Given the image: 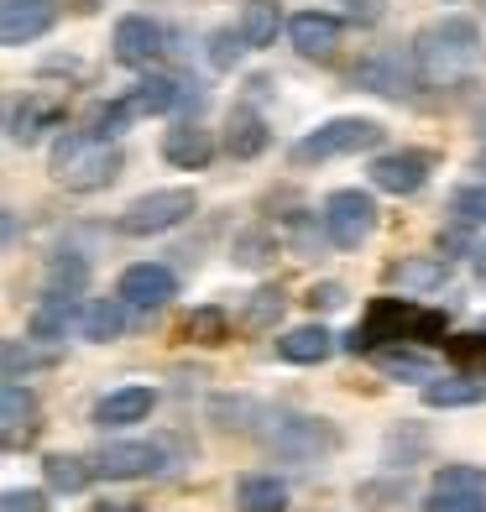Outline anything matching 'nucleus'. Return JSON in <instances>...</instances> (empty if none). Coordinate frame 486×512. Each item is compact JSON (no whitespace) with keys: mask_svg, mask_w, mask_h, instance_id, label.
Wrapping results in <instances>:
<instances>
[{"mask_svg":"<svg viewBox=\"0 0 486 512\" xmlns=\"http://www.w3.org/2000/svg\"><path fill=\"white\" fill-rule=\"evenodd\" d=\"M366 173H372V183H377L382 194H398V199H403V194H419L424 183H429L434 157L419 152V147H403V152H382Z\"/></svg>","mask_w":486,"mask_h":512,"instance_id":"1a4fd4ad","label":"nucleus"},{"mask_svg":"<svg viewBox=\"0 0 486 512\" xmlns=\"http://www.w3.org/2000/svg\"><path fill=\"white\" fill-rule=\"evenodd\" d=\"M199 209V199H194V189H152V194H142V199H131L126 209H121V236H162V230H173V225H183Z\"/></svg>","mask_w":486,"mask_h":512,"instance_id":"20e7f679","label":"nucleus"},{"mask_svg":"<svg viewBox=\"0 0 486 512\" xmlns=\"http://www.w3.org/2000/svg\"><path fill=\"white\" fill-rule=\"evenodd\" d=\"M377 371L387 382H419V387H429L439 377L424 351H403V345H398V351H377Z\"/></svg>","mask_w":486,"mask_h":512,"instance_id":"393cba45","label":"nucleus"},{"mask_svg":"<svg viewBox=\"0 0 486 512\" xmlns=\"http://www.w3.org/2000/svg\"><path fill=\"white\" fill-rule=\"evenodd\" d=\"M277 429H267V450L283 460H319L340 445V434L330 429V418H298V413H277Z\"/></svg>","mask_w":486,"mask_h":512,"instance_id":"423d86ee","label":"nucleus"},{"mask_svg":"<svg viewBox=\"0 0 486 512\" xmlns=\"http://www.w3.org/2000/svg\"><path fill=\"white\" fill-rule=\"evenodd\" d=\"M89 512H142L136 502H100V507H89Z\"/></svg>","mask_w":486,"mask_h":512,"instance_id":"a18cd8bd","label":"nucleus"},{"mask_svg":"<svg viewBox=\"0 0 486 512\" xmlns=\"http://www.w3.org/2000/svg\"><path fill=\"white\" fill-rule=\"evenodd\" d=\"M476 126H481V136H486V110H481V115H476Z\"/></svg>","mask_w":486,"mask_h":512,"instance_id":"09e8293b","label":"nucleus"},{"mask_svg":"<svg viewBox=\"0 0 486 512\" xmlns=\"http://www.w3.org/2000/svg\"><path fill=\"white\" fill-rule=\"evenodd\" d=\"M230 256H236L241 267H267L277 256V241L267 236V230H246V236H236V251Z\"/></svg>","mask_w":486,"mask_h":512,"instance_id":"e433bc0d","label":"nucleus"},{"mask_svg":"<svg viewBox=\"0 0 486 512\" xmlns=\"http://www.w3.org/2000/svg\"><path fill=\"white\" fill-rule=\"evenodd\" d=\"M450 215L460 225H486V178L481 183H460L450 194Z\"/></svg>","mask_w":486,"mask_h":512,"instance_id":"473e14b6","label":"nucleus"},{"mask_svg":"<svg viewBox=\"0 0 486 512\" xmlns=\"http://www.w3.org/2000/svg\"><path fill=\"white\" fill-rule=\"evenodd\" d=\"M267 121L251 105H236L230 110V121H225V147H230V157L236 162H251V157H262L267 152Z\"/></svg>","mask_w":486,"mask_h":512,"instance_id":"f3484780","label":"nucleus"},{"mask_svg":"<svg viewBox=\"0 0 486 512\" xmlns=\"http://www.w3.org/2000/svg\"><path fill=\"white\" fill-rule=\"evenodd\" d=\"M408 319H413V304H403V298H377L366 309V319L345 335V351L361 356V351H377L382 340H408Z\"/></svg>","mask_w":486,"mask_h":512,"instance_id":"6e6552de","label":"nucleus"},{"mask_svg":"<svg viewBox=\"0 0 486 512\" xmlns=\"http://www.w3.org/2000/svg\"><path fill=\"white\" fill-rule=\"evenodd\" d=\"M471 256H476V277H481V283H486V241H481V246H476Z\"/></svg>","mask_w":486,"mask_h":512,"instance_id":"49530a36","label":"nucleus"},{"mask_svg":"<svg viewBox=\"0 0 486 512\" xmlns=\"http://www.w3.org/2000/svg\"><path fill=\"white\" fill-rule=\"evenodd\" d=\"M32 418H37V392L21 382H0V429H6V439H16L21 429L32 434Z\"/></svg>","mask_w":486,"mask_h":512,"instance_id":"b1692460","label":"nucleus"},{"mask_svg":"<svg viewBox=\"0 0 486 512\" xmlns=\"http://www.w3.org/2000/svg\"><path fill=\"white\" fill-rule=\"evenodd\" d=\"M58 21L53 0H0V42L6 48H27V42L48 37Z\"/></svg>","mask_w":486,"mask_h":512,"instance_id":"9b49d317","label":"nucleus"},{"mask_svg":"<svg viewBox=\"0 0 486 512\" xmlns=\"http://www.w3.org/2000/svg\"><path fill=\"white\" fill-rule=\"evenodd\" d=\"M382 121H366V115H335V121L314 126L309 136L293 142V162L309 168V162H330V157H356V152H372L382 147Z\"/></svg>","mask_w":486,"mask_h":512,"instance_id":"7ed1b4c3","label":"nucleus"},{"mask_svg":"<svg viewBox=\"0 0 486 512\" xmlns=\"http://www.w3.org/2000/svg\"><path fill=\"white\" fill-rule=\"evenodd\" d=\"M0 512H48V497H42L37 486H11V492L0 497Z\"/></svg>","mask_w":486,"mask_h":512,"instance_id":"79ce46f5","label":"nucleus"},{"mask_svg":"<svg viewBox=\"0 0 486 512\" xmlns=\"http://www.w3.org/2000/svg\"><path fill=\"white\" fill-rule=\"evenodd\" d=\"M131 100H110V105H95L89 110V136H100V142H110V136H121L126 121H131Z\"/></svg>","mask_w":486,"mask_h":512,"instance_id":"c9c22d12","label":"nucleus"},{"mask_svg":"<svg viewBox=\"0 0 486 512\" xmlns=\"http://www.w3.org/2000/svg\"><path fill=\"white\" fill-rule=\"evenodd\" d=\"M283 309H288L283 288H257V293H251V304L241 309V330H246V335H267V330H277Z\"/></svg>","mask_w":486,"mask_h":512,"instance_id":"cd10ccee","label":"nucleus"},{"mask_svg":"<svg viewBox=\"0 0 486 512\" xmlns=\"http://www.w3.org/2000/svg\"><path fill=\"white\" fill-rule=\"evenodd\" d=\"M162 157H168L173 168H183V173H199L204 162L215 157V136L204 131L199 121H189V126H173L168 136H162Z\"/></svg>","mask_w":486,"mask_h":512,"instance_id":"2eb2a0df","label":"nucleus"},{"mask_svg":"<svg viewBox=\"0 0 486 512\" xmlns=\"http://www.w3.org/2000/svg\"><path fill=\"white\" fill-rule=\"evenodd\" d=\"M178 105H183V84L168 79V74H147L142 84L131 89V110L136 115H168Z\"/></svg>","mask_w":486,"mask_h":512,"instance_id":"412c9836","label":"nucleus"},{"mask_svg":"<svg viewBox=\"0 0 486 512\" xmlns=\"http://www.w3.org/2000/svg\"><path fill=\"white\" fill-rule=\"evenodd\" d=\"M126 324H131V304H126V298H89V304L79 309V335L95 340V345L121 340Z\"/></svg>","mask_w":486,"mask_h":512,"instance_id":"dca6fc26","label":"nucleus"},{"mask_svg":"<svg viewBox=\"0 0 486 512\" xmlns=\"http://www.w3.org/2000/svg\"><path fill=\"white\" fill-rule=\"evenodd\" d=\"M173 293H178V277L168 267H157V262H136L121 272V283H115V298H126L131 309H168L173 304Z\"/></svg>","mask_w":486,"mask_h":512,"instance_id":"9d476101","label":"nucleus"},{"mask_svg":"<svg viewBox=\"0 0 486 512\" xmlns=\"http://www.w3.org/2000/svg\"><path fill=\"white\" fill-rule=\"evenodd\" d=\"M225 330H230V324H225V314H220V309H194L189 319H183V335L199 340V345H220V340H225Z\"/></svg>","mask_w":486,"mask_h":512,"instance_id":"4c0bfd02","label":"nucleus"},{"mask_svg":"<svg viewBox=\"0 0 486 512\" xmlns=\"http://www.w3.org/2000/svg\"><path fill=\"white\" fill-rule=\"evenodd\" d=\"M408 340H445V314H439V309H419V304H413V319H408Z\"/></svg>","mask_w":486,"mask_h":512,"instance_id":"a19ab883","label":"nucleus"},{"mask_svg":"<svg viewBox=\"0 0 486 512\" xmlns=\"http://www.w3.org/2000/svg\"><path fill=\"white\" fill-rule=\"evenodd\" d=\"M309 304H314V309H340V304H345V288H340V283H314Z\"/></svg>","mask_w":486,"mask_h":512,"instance_id":"37998d69","label":"nucleus"},{"mask_svg":"<svg viewBox=\"0 0 486 512\" xmlns=\"http://www.w3.org/2000/svg\"><path fill=\"white\" fill-rule=\"evenodd\" d=\"M84 283H89V262L68 251V256H58V262L48 267V277H42V293H48V298H79Z\"/></svg>","mask_w":486,"mask_h":512,"instance_id":"c756f323","label":"nucleus"},{"mask_svg":"<svg viewBox=\"0 0 486 512\" xmlns=\"http://www.w3.org/2000/svg\"><path fill=\"white\" fill-rule=\"evenodd\" d=\"M241 53H246L241 27H220V32L210 37V63H215V68H236V63H241Z\"/></svg>","mask_w":486,"mask_h":512,"instance_id":"58836bf2","label":"nucleus"},{"mask_svg":"<svg viewBox=\"0 0 486 512\" xmlns=\"http://www.w3.org/2000/svg\"><path fill=\"white\" fill-rule=\"evenodd\" d=\"M424 512H486V492H429Z\"/></svg>","mask_w":486,"mask_h":512,"instance_id":"ea45409f","label":"nucleus"},{"mask_svg":"<svg viewBox=\"0 0 486 512\" xmlns=\"http://www.w3.org/2000/svg\"><path fill=\"white\" fill-rule=\"evenodd\" d=\"M429 492H486V471L481 465H439Z\"/></svg>","mask_w":486,"mask_h":512,"instance_id":"72a5a7b5","label":"nucleus"},{"mask_svg":"<svg viewBox=\"0 0 486 512\" xmlns=\"http://www.w3.org/2000/svg\"><path fill=\"white\" fill-rule=\"evenodd\" d=\"M48 173L68 194H95V189L121 178V147L100 142V136H89V131H63L48 152Z\"/></svg>","mask_w":486,"mask_h":512,"instance_id":"f03ea898","label":"nucleus"},{"mask_svg":"<svg viewBox=\"0 0 486 512\" xmlns=\"http://www.w3.org/2000/svg\"><path fill=\"white\" fill-rule=\"evenodd\" d=\"M173 445L168 439H115L95 455V476H110V481H136V476H157L168 465Z\"/></svg>","mask_w":486,"mask_h":512,"instance_id":"0eeeda50","label":"nucleus"},{"mask_svg":"<svg viewBox=\"0 0 486 512\" xmlns=\"http://www.w3.org/2000/svg\"><path fill=\"white\" fill-rule=\"evenodd\" d=\"M53 121H58V105H48V100H27V105H16V110H11V142L32 147L37 136H42V126H53Z\"/></svg>","mask_w":486,"mask_h":512,"instance_id":"2f4dec72","label":"nucleus"},{"mask_svg":"<svg viewBox=\"0 0 486 512\" xmlns=\"http://www.w3.org/2000/svg\"><path fill=\"white\" fill-rule=\"evenodd\" d=\"M162 42H168V32H162L152 16H121V21H115L110 48H115V63H126V68H152V63L162 58Z\"/></svg>","mask_w":486,"mask_h":512,"instance_id":"f8f14e48","label":"nucleus"},{"mask_svg":"<svg viewBox=\"0 0 486 512\" xmlns=\"http://www.w3.org/2000/svg\"><path fill=\"white\" fill-rule=\"evenodd\" d=\"M288 42L304 58H335V48H340V21L330 16V11H298L293 21H288Z\"/></svg>","mask_w":486,"mask_h":512,"instance_id":"ddd939ff","label":"nucleus"},{"mask_svg":"<svg viewBox=\"0 0 486 512\" xmlns=\"http://www.w3.org/2000/svg\"><path fill=\"white\" fill-rule=\"evenodd\" d=\"M345 6L356 11V21H377L382 16V0H345Z\"/></svg>","mask_w":486,"mask_h":512,"instance_id":"c03bdc74","label":"nucleus"},{"mask_svg":"<svg viewBox=\"0 0 486 512\" xmlns=\"http://www.w3.org/2000/svg\"><path fill=\"white\" fill-rule=\"evenodd\" d=\"M471 168H476V173H481V178H486V147H481V152H476V157H471Z\"/></svg>","mask_w":486,"mask_h":512,"instance_id":"de8ad7c7","label":"nucleus"},{"mask_svg":"<svg viewBox=\"0 0 486 512\" xmlns=\"http://www.w3.org/2000/svg\"><path fill=\"white\" fill-rule=\"evenodd\" d=\"M157 408V392L142 387V382H131V387H110L105 398L95 403V424L105 429H121V424H142V418Z\"/></svg>","mask_w":486,"mask_h":512,"instance_id":"4468645a","label":"nucleus"},{"mask_svg":"<svg viewBox=\"0 0 486 512\" xmlns=\"http://www.w3.org/2000/svg\"><path fill=\"white\" fill-rule=\"evenodd\" d=\"M356 84L372 89V95L403 100V95H408V68H403L398 58H387V53H372V58L356 63Z\"/></svg>","mask_w":486,"mask_h":512,"instance_id":"6ab92c4d","label":"nucleus"},{"mask_svg":"<svg viewBox=\"0 0 486 512\" xmlns=\"http://www.w3.org/2000/svg\"><path fill=\"white\" fill-rule=\"evenodd\" d=\"M236 507L241 512H283L288 507V481L283 476H267V471H251L236 481Z\"/></svg>","mask_w":486,"mask_h":512,"instance_id":"aec40b11","label":"nucleus"},{"mask_svg":"<svg viewBox=\"0 0 486 512\" xmlns=\"http://www.w3.org/2000/svg\"><path fill=\"white\" fill-rule=\"evenodd\" d=\"M486 398V382H476V377H434L429 387H424V403L429 408H471V403H481Z\"/></svg>","mask_w":486,"mask_h":512,"instance_id":"a878e982","label":"nucleus"},{"mask_svg":"<svg viewBox=\"0 0 486 512\" xmlns=\"http://www.w3.org/2000/svg\"><path fill=\"white\" fill-rule=\"evenodd\" d=\"M42 476H48L53 492H84L89 476H95V460L84 455H68V450H53L48 460H42Z\"/></svg>","mask_w":486,"mask_h":512,"instance_id":"bb28decb","label":"nucleus"},{"mask_svg":"<svg viewBox=\"0 0 486 512\" xmlns=\"http://www.w3.org/2000/svg\"><path fill=\"white\" fill-rule=\"evenodd\" d=\"M68 324H74V298H48L42 293V304L32 309L27 330H32V340H63Z\"/></svg>","mask_w":486,"mask_h":512,"instance_id":"c85d7f7f","label":"nucleus"},{"mask_svg":"<svg viewBox=\"0 0 486 512\" xmlns=\"http://www.w3.org/2000/svg\"><path fill=\"white\" fill-rule=\"evenodd\" d=\"M277 21H283V6H277V0H246L236 27L246 37V48H272V42H277Z\"/></svg>","mask_w":486,"mask_h":512,"instance_id":"5701e85b","label":"nucleus"},{"mask_svg":"<svg viewBox=\"0 0 486 512\" xmlns=\"http://www.w3.org/2000/svg\"><path fill=\"white\" fill-rule=\"evenodd\" d=\"M445 351H450V361L466 371V377H476V371L486 377V330L481 335H450Z\"/></svg>","mask_w":486,"mask_h":512,"instance_id":"f704fd0d","label":"nucleus"},{"mask_svg":"<svg viewBox=\"0 0 486 512\" xmlns=\"http://www.w3.org/2000/svg\"><path fill=\"white\" fill-rule=\"evenodd\" d=\"M319 220H324V236H330L340 251H356L377 230V204L361 189H335L330 199H324Z\"/></svg>","mask_w":486,"mask_h":512,"instance_id":"39448f33","label":"nucleus"},{"mask_svg":"<svg viewBox=\"0 0 486 512\" xmlns=\"http://www.w3.org/2000/svg\"><path fill=\"white\" fill-rule=\"evenodd\" d=\"M476 68H481V32L471 16H439L413 37L419 84H466Z\"/></svg>","mask_w":486,"mask_h":512,"instance_id":"f257e3e1","label":"nucleus"},{"mask_svg":"<svg viewBox=\"0 0 486 512\" xmlns=\"http://www.w3.org/2000/svg\"><path fill=\"white\" fill-rule=\"evenodd\" d=\"M277 356L293 361V366H319V361L335 356V335L324 330V324H298V330H288L277 340Z\"/></svg>","mask_w":486,"mask_h":512,"instance_id":"a211bd4d","label":"nucleus"},{"mask_svg":"<svg viewBox=\"0 0 486 512\" xmlns=\"http://www.w3.org/2000/svg\"><path fill=\"white\" fill-rule=\"evenodd\" d=\"M450 277V262L445 256H403L398 267H392V283H398L403 293H429Z\"/></svg>","mask_w":486,"mask_h":512,"instance_id":"4be33fe9","label":"nucleus"},{"mask_svg":"<svg viewBox=\"0 0 486 512\" xmlns=\"http://www.w3.org/2000/svg\"><path fill=\"white\" fill-rule=\"evenodd\" d=\"M58 356L53 351H37V345L27 340V345H21V340H6V345H0V366H6V382H27L32 377V371H48Z\"/></svg>","mask_w":486,"mask_h":512,"instance_id":"7c9ffc66","label":"nucleus"}]
</instances>
